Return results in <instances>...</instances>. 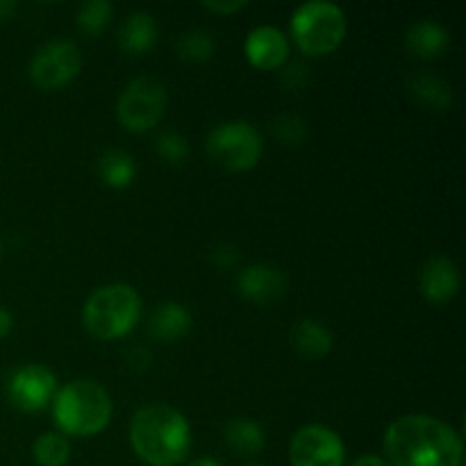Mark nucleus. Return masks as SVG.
Segmentation results:
<instances>
[{
  "instance_id": "obj_1",
  "label": "nucleus",
  "mask_w": 466,
  "mask_h": 466,
  "mask_svg": "<svg viewBox=\"0 0 466 466\" xmlns=\"http://www.w3.org/2000/svg\"><path fill=\"white\" fill-rule=\"evenodd\" d=\"M390 466H460L462 440L441 419L408 414L387 428L382 441Z\"/></svg>"
},
{
  "instance_id": "obj_2",
  "label": "nucleus",
  "mask_w": 466,
  "mask_h": 466,
  "mask_svg": "<svg viewBox=\"0 0 466 466\" xmlns=\"http://www.w3.org/2000/svg\"><path fill=\"white\" fill-rule=\"evenodd\" d=\"M130 444L146 464L176 466L189 455V421L171 405H144L132 417Z\"/></svg>"
},
{
  "instance_id": "obj_3",
  "label": "nucleus",
  "mask_w": 466,
  "mask_h": 466,
  "mask_svg": "<svg viewBox=\"0 0 466 466\" xmlns=\"http://www.w3.org/2000/svg\"><path fill=\"white\" fill-rule=\"evenodd\" d=\"M53 417L64 437H94L109 426L112 399L96 380H73L57 390Z\"/></svg>"
},
{
  "instance_id": "obj_4",
  "label": "nucleus",
  "mask_w": 466,
  "mask_h": 466,
  "mask_svg": "<svg viewBox=\"0 0 466 466\" xmlns=\"http://www.w3.org/2000/svg\"><path fill=\"white\" fill-rule=\"evenodd\" d=\"M141 314V299L135 287L126 282H114L96 289L86 299L82 309V321L86 330L105 341L121 339L135 330Z\"/></svg>"
},
{
  "instance_id": "obj_5",
  "label": "nucleus",
  "mask_w": 466,
  "mask_h": 466,
  "mask_svg": "<svg viewBox=\"0 0 466 466\" xmlns=\"http://www.w3.org/2000/svg\"><path fill=\"white\" fill-rule=\"evenodd\" d=\"M291 36L300 53L330 55L346 36V14L339 5L312 0L300 5L291 16Z\"/></svg>"
},
{
  "instance_id": "obj_6",
  "label": "nucleus",
  "mask_w": 466,
  "mask_h": 466,
  "mask_svg": "<svg viewBox=\"0 0 466 466\" xmlns=\"http://www.w3.org/2000/svg\"><path fill=\"white\" fill-rule=\"evenodd\" d=\"M262 137L246 121H228L208 135V153L228 171H248L262 157Z\"/></svg>"
},
{
  "instance_id": "obj_7",
  "label": "nucleus",
  "mask_w": 466,
  "mask_h": 466,
  "mask_svg": "<svg viewBox=\"0 0 466 466\" xmlns=\"http://www.w3.org/2000/svg\"><path fill=\"white\" fill-rule=\"evenodd\" d=\"M167 112V89L157 77H135L121 91L116 103V116L130 132H148L157 126Z\"/></svg>"
},
{
  "instance_id": "obj_8",
  "label": "nucleus",
  "mask_w": 466,
  "mask_h": 466,
  "mask_svg": "<svg viewBox=\"0 0 466 466\" xmlns=\"http://www.w3.org/2000/svg\"><path fill=\"white\" fill-rule=\"evenodd\" d=\"M82 68V53L73 41L57 39L36 50L30 62V77L39 89L55 91L77 77Z\"/></svg>"
},
{
  "instance_id": "obj_9",
  "label": "nucleus",
  "mask_w": 466,
  "mask_h": 466,
  "mask_svg": "<svg viewBox=\"0 0 466 466\" xmlns=\"http://www.w3.org/2000/svg\"><path fill=\"white\" fill-rule=\"evenodd\" d=\"M346 449L341 437L326 426H305L291 437V466H344Z\"/></svg>"
},
{
  "instance_id": "obj_10",
  "label": "nucleus",
  "mask_w": 466,
  "mask_h": 466,
  "mask_svg": "<svg viewBox=\"0 0 466 466\" xmlns=\"http://www.w3.org/2000/svg\"><path fill=\"white\" fill-rule=\"evenodd\" d=\"M7 394L14 408L21 412H39L53 403L57 394V378L41 364H27L9 378Z\"/></svg>"
},
{
  "instance_id": "obj_11",
  "label": "nucleus",
  "mask_w": 466,
  "mask_h": 466,
  "mask_svg": "<svg viewBox=\"0 0 466 466\" xmlns=\"http://www.w3.org/2000/svg\"><path fill=\"white\" fill-rule=\"evenodd\" d=\"M244 50L248 62L262 71H276L289 59V41L278 27L271 25L255 27L246 39Z\"/></svg>"
},
{
  "instance_id": "obj_12",
  "label": "nucleus",
  "mask_w": 466,
  "mask_h": 466,
  "mask_svg": "<svg viewBox=\"0 0 466 466\" xmlns=\"http://www.w3.org/2000/svg\"><path fill=\"white\" fill-rule=\"evenodd\" d=\"M419 285H421V294L428 303L446 305L458 296L462 278H460V268L449 258H432L421 268Z\"/></svg>"
},
{
  "instance_id": "obj_13",
  "label": "nucleus",
  "mask_w": 466,
  "mask_h": 466,
  "mask_svg": "<svg viewBox=\"0 0 466 466\" xmlns=\"http://www.w3.org/2000/svg\"><path fill=\"white\" fill-rule=\"evenodd\" d=\"M237 289L244 299L253 300V303H273L287 294V276L280 268L255 264V267L244 268L239 273Z\"/></svg>"
},
{
  "instance_id": "obj_14",
  "label": "nucleus",
  "mask_w": 466,
  "mask_h": 466,
  "mask_svg": "<svg viewBox=\"0 0 466 466\" xmlns=\"http://www.w3.org/2000/svg\"><path fill=\"white\" fill-rule=\"evenodd\" d=\"M449 32H446L444 25H440L437 21H419L414 23L408 30V36H405V46L412 55L421 59H432L440 57L446 48H449Z\"/></svg>"
},
{
  "instance_id": "obj_15",
  "label": "nucleus",
  "mask_w": 466,
  "mask_h": 466,
  "mask_svg": "<svg viewBox=\"0 0 466 466\" xmlns=\"http://www.w3.org/2000/svg\"><path fill=\"white\" fill-rule=\"evenodd\" d=\"M150 337L159 341H177L189 335L191 314L180 303H164L153 312L148 321Z\"/></svg>"
},
{
  "instance_id": "obj_16",
  "label": "nucleus",
  "mask_w": 466,
  "mask_h": 466,
  "mask_svg": "<svg viewBox=\"0 0 466 466\" xmlns=\"http://www.w3.org/2000/svg\"><path fill=\"white\" fill-rule=\"evenodd\" d=\"M155 41H157V23L148 12L130 14L118 32V46L130 55L148 53Z\"/></svg>"
},
{
  "instance_id": "obj_17",
  "label": "nucleus",
  "mask_w": 466,
  "mask_h": 466,
  "mask_svg": "<svg viewBox=\"0 0 466 466\" xmlns=\"http://www.w3.org/2000/svg\"><path fill=\"white\" fill-rule=\"evenodd\" d=\"M291 344H294L296 353L303 355V358L319 360L330 353L332 335L323 323L305 319V321L296 323L294 330H291Z\"/></svg>"
},
{
  "instance_id": "obj_18",
  "label": "nucleus",
  "mask_w": 466,
  "mask_h": 466,
  "mask_svg": "<svg viewBox=\"0 0 466 466\" xmlns=\"http://www.w3.org/2000/svg\"><path fill=\"white\" fill-rule=\"evenodd\" d=\"M98 176L112 189H126L135 180L137 164L132 155H127L126 150L109 148L98 159Z\"/></svg>"
},
{
  "instance_id": "obj_19",
  "label": "nucleus",
  "mask_w": 466,
  "mask_h": 466,
  "mask_svg": "<svg viewBox=\"0 0 466 466\" xmlns=\"http://www.w3.org/2000/svg\"><path fill=\"white\" fill-rule=\"evenodd\" d=\"M226 444L239 458H253L262 453L264 432L250 419H232L226 428Z\"/></svg>"
},
{
  "instance_id": "obj_20",
  "label": "nucleus",
  "mask_w": 466,
  "mask_h": 466,
  "mask_svg": "<svg viewBox=\"0 0 466 466\" xmlns=\"http://www.w3.org/2000/svg\"><path fill=\"white\" fill-rule=\"evenodd\" d=\"M410 91H412L419 103L431 109H449L451 103H453V91H451L449 82L426 71H421L410 80Z\"/></svg>"
},
{
  "instance_id": "obj_21",
  "label": "nucleus",
  "mask_w": 466,
  "mask_h": 466,
  "mask_svg": "<svg viewBox=\"0 0 466 466\" xmlns=\"http://www.w3.org/2000/svg\"><path fill=\"white\" fill-rule=\"evenodd\" d=\"M32 455L39 466H66L71 460V444L62 432H44L36 437Z\"/></svg>"
},
{
  "instance_id": "obj_22",
  "label": "nucleus",
  "mask_w": 466,
  "mask_h": 466,
  "mask_svg": "<svg viewBox=\"0 0 466 466\" xmlns=\"http://www.w3.org/2000/svg\"><path fill=\"white\" fill-rule=\"evenodd\" d=\"M176 50L180 55V59H185V62L200 64L212 57L214 50H217V41H214V36L209 32L189 30L185 35H180V39L176 41Z\"/></svg>"
},
{
  "instance_id": "obj_23",
  "label": "nucleus",
  "mask_w": 466,
  "mask_h": 466,
  "mask_svg": "<svg viewBox=\"0 0 466 466\" xmlns=\"http://www.w3.org/2000/svg\"><path fill=\"white\" fill-rule=\"evenodd\" d=\"M112 3H107V0H89V3L80 5V9H77V27H80L85 35L89 36H96L100 35V32L107 27L109 18H112Z\"/></svg>"
},
{
  "instance_id": "obj_24",
  "label": "nucleus",
  "mask_w": 466,
  "mask_h": 466,
  "mask_svg": "<svg viewBox=\"0 0 466 466\" xmlns=\"http://www.w3.org/2000/svg\"><path fill=\"white\" fill-rule=\"evenodd\" d=\"M271 132L276 135L278 141H282V144L296 146L308 137V123L300 116H296V114H282V116H278L276 121H273Z\"/></svg>"
},
{
  "instance_id": "obj_25",
  "label": "nucleus",
  "mask_w": 466,
  "mask_h": 466,
  "mask_svg": "<svg viewBox=\"0 0 466 466\" xmlns=\"http://www.w3.org/2000/svg\"><path fill=\"white\" fill-rule=\"evenodd\" d=\"M155 144H157V153L162 155V159L171 164H182L189 157V141L177 132H164Z\"/></svg>"
},
{
  "instance_id": "obj_26",
  "label": "nucleus",
  "mask_w": 466,
  "mask_h": 466,
  "mask_svg": "<svg viewBox=\"0 0 466 466\" xmlns=\"http://www.w3.org/2000/svg\"><path fill=\"white\" fill-rule=\"evenodd\" d=\"M203 7L214 14H235L239 12V9H244L246 3L244 0H226V3H205Z\"/></svg>"
},
{
  "instance_id": "obj_27",
  "label": "nucleus",
  "mask_w": 466,
  "mask_h": 466,
  "mask_svg": "<svg viewBox=\"0 0 466 466\" xmlns=\"http://www.w3.org/2000/svg\"><path fill=\"white\" fill-rule=\"evenodd\" d=\"M237 258H239V255H237V250L230 248V246H221V248L214 250V255H212L214 264H218V267H223V268L232 267V264L237 262Z\"/></svg>"
},
{
  "instance_id": "obj_28",
  "label": "nucleus",
  "mask_w": 466,
  "mask_h": 466,
  "mask_svg": "<svg viewBox=\"0 0 466 466\" xmlns=\"http://www.w3.org/2000/svg\"><path fill=\"white\" fill-rule=\"evenodd\" d=\"M14 328V317L7 308H0V339L7 337Z\"/></svg>"
},
{
  "instance_id": "obj_29",
  "label": "nucleus",
  "mask_w": 466,
  "mask_h": 466,
  "mask_svg": "<svg viewBox=\"0 0 466 466\" xmlns=\"http://www.w3.org/2000/svg\"><path fill=\"white\" fill-rule=\"evenodd\" d=\"M14 12H16V3L14 0H0V23L14 16Z\"/></svg>"
},
{
  "instance_id": "obj_30",
  "label": "nucleus",
  "mask_w": 466,
  "mask_h": 466,
  "mask_svg": "<svg viewBox=\"0 0 466 466\" xmlns=\"http://www.w3.org/2000/svg\"><path fill=\"white\" fill-rule=\"evenodd\" d=\"M350 466H390L382 458H376V455H364V458L355 460Z\"/></svg>"
},
{
  "instance_id": "obj_31",
  "label": "nucleus",
  "mask_w": 466,
  "mask_h": 466,
  "mask_svg": "<svg viewBox=\"0 0 466 466\" xmlns=\"http://www.w3.org/2000/svg\"><path fill=\"white\" fill-rule=\"evenodd\" d=\"M189 466H223V464L214 458H198V460H194Z\"/></svg>"
},
{
  "instance_id": "obj_32",
  "label": "nucleus",
  "mask_w": 466,
  "mask_h": 466,
  "mask_svg": "<svg viewBox=\"0 0 466 466\" xmlns=\"http://www.w3.org/2000/svg\"><path fill=\"white\" fill-rule=\"evenodd\" d=\"M246 466H259V464H246Z\"/></svg>"
}]
</instances>
